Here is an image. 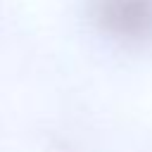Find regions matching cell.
Listing matches in <instances>:
<instances>
[{"mask_svg": "<svg viewBox=\"0 0 152 152\" xmlns=\"http://www.w3.org/2000/svg\"><path fill=\"white\" fill-rule=\"evenodd\" d=\"M93 19L121 40L152 38V0H93Z\"/></svg>", "mask_w": 152, "mask_h": 152, "instance_id": "1", "label": "cell"}]
</instances>
